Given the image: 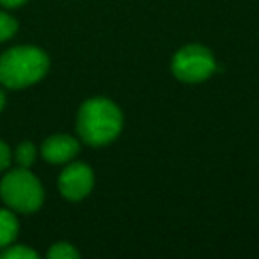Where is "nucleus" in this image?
<instances>
[{
	"label": "nucleus",
	"instance_id": "obj_5",
	"mask_svg": "<svg viewBox=\"0 0 259 259\" xmlns=\"http://www.w3.org/2000/svg\"><path fill=\"white\" fill-rule=\"evenodd\" d=\"M94 187V172L82 162H73L59 176V190L69 201L87 197Z\"/></svg>",
	"mask_w": 259,
	"mask_h": 259
},
{
	"label": "nucleus",
	"instance_id": "obj_2",
	"mask_svg": "<svg viewBox=\"0 0 259 259\" xmlns=\"http://www.w3.org/2000/svg\"><path fill=\"white\" fill-rule=\"evenodd\" d=\"M50 59L41 48L22 45L0 55V83L8 89H25L47 75Z\"/></svg>",
	"mask_w": 259,
	"mask_h": 259
},
{
	"label": "nucleus",
	"instance_id": "obj_7",
	"mask_svg": "<svg viewBox=\"0 0 259 259\" xmlns=\"http://www.w3.org/2000/svg\"><path fill=\"white\" fill-rule=\"evenodd\" d=\"M20 231V222L15 211L9 208H0V250L15 243Z\"/></svg>",
	"mask_w": 259,
	"mask_h": 259
},
{
	"label": "nucleus",
	"instance_id": "obj_4",
	"mask_svg": "<svg viewBox=\"0 0 259 259\" xmlns=\"http://www.w3.org/2000/svg\"><path fill=\"white\" fill-rule=\"evenodd\" d=\"M217 69L213 54L201 45H187L172 59V73L183 82H202Z\"/></svg>",
	"mask_w": 259,
	"mask_h": 259
},
{
	"label": "nucleus",
	"instance_id": "obj_12",
	"mask_svg": "<svg viewBox=\"0 0 259 259\" xmlns=\"http://www.w3.org/2000/svg\"><path fill=\"white\" fill-rule=\"evenodd\" d=\"M13 162V151L8 144H6L2 139H0V172L6 169H9Z\"/></svg>",
	"mask_w": 259,
	"mask_h": 259
},
{
	"label": "nucleus",
	"instance_id": "obj_9",
	"mask_svg": "<svg viewBox=\"0 0 259 259\" xmlns=\"http://www.w3.org/2000/svg\"><path fill=\"white\" fill-rule=\"evenodd\" d=\"M0 257L2 259H36L37 252L29 248L27 245H15L11 243L9 247L0 250Z\"/></svg>",
	"mask_w": 259,
	"mask_h": 259
},
{
	"label": "nucleus",
	"instance_id": "obj_10",
	"mask_svg": "<svg viewBox=\"0 0 259 259\" xmlns=\"http://www.w3.org/2000/svg\"><path fill=\"white\" fill-rule=\"evenodd\" d=\"M78 255V250L71 243H66V241L54 243L50 247V250H48V257L50 259H76Z\"/></svg>",
	"mask_w": 259,
	"mask_h": 259
},
{
	"label": "nucleus",
	"instance_id": "obj_6",
	"mask_svg": "<svg viewBox=\"0 0 259 259\" xmlns=\"http://www.w3.org/2000/svg\"><path fill=\"white\" fill-rule=\"evenodd\" d=\"M80 144L71 135H52L41 146V155L48 163H68L78 155Z\"/></svg>",
	"mask_w": 259,
	"mask_h": 259
},
{
	"label": "nucleus",
	"instance_id": "obj_3",
	"mask_svg": "<svg viewBox=\"0 0 259 259\" xmlns=\"http://www.w3.org/2000/svg\"><path fill=\"white\" fill-rule=\"evenodd\" d=\"M0 197L13 211L34 213L43 206L45 190L29 169L18 167L4 174L0 181Z\"/></svg>",
	"mask_w": 259,
	"mask_h": 259
},
{
	"label": "nucleus",
	"instance_id": "obj_13",
	"mask_svg": "<svg viewBox=\"0 0 259 259\" xmlns=\"http://www.w3.org/2000/svg\"><path fill=\"white\" fill-rule=\"evenodd\" d=\"M27 0H0V4L4 6L8 9H15V8H20V6L25 4Z\"/></svg>",
	"mask_w": 259,
	"mask_h": 259
},
{
	"label": "nucleus",
	"instance_id": "obj_14",
	"mask_svg": "<svg viewBox=\"0 0 259 259\" xmlns=\"http://www.w3.org/2000/svg\"><path fill=\"white\" fill-rule=\"evenodd\" d=\"M6 103H8V98H6V93L2 89H0V112L4 110Z\"/></svg>",
	"mask_w": 259,
	"mask_h": 259
},
{
	"label": "nucleus",
	"instance_id": "obj_8",
	"mask_svg": "<svg viewBox=\"0 0 259 259\" xmlns=\"http://www.w3.org/2000/svg\"><path fill=\"white\" fill-rule=\"evenodd\" d=\"M36 156H37V149L32 142L29 141H23L16 146L15 149V162L18 167H23V169H30L36 162Z\"/></svg>",
	"mask_w": 259,
	"mask_h": 259
},
{
	"label": "nucleus",
	"instance_id": "obj_1",
	"mask_svg": "<svg viewBox=\"0 0 259 259\" xmlns=\"http://www.w3.org/2000/svg\"><path fill=\"white\" fill-rule=\"evenodd\" d=\"M122 128V114L107 98H91L80 107L76 130L85 144L105 146L112 142Z\"/></svg>",
	"mask_w": 259,
	"mask_h": 259
},
{
	"label": "nucleus",
	"instance_id": "obj_11",
	"mask_svg": "<svg viewBox=\"0 0 259 259\" xmlns=\"http://www.w3.org/2000/svg\"><path fill=\"white\" fill-rule=\"evenodd\" d=\"M18 30V22L8 13L0 11V43L11 39Z\"/></svg>",
	"mask_w": 259,
	"mask_h": 259
}]
</instances>
